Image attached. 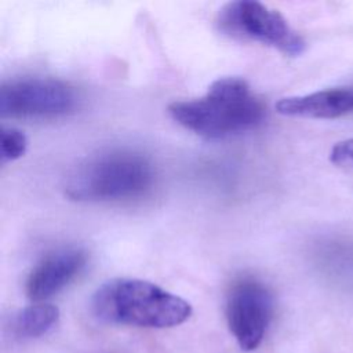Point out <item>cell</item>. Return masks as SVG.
<instances>
[{"instance_id":"cell-1","label":"cell","mask_w":353,"mask_h":353,"mask_svg":"<svg viewBox=\"0 0 353 353\" xmlns=\"http://www.w3.org/2000/svg\"><path fill=\"white\" fill-rule=\"evenodd\" d=\"M168 110L182 127L207 139H223L252 130L265 116L263 103L240 77L218 79L204 97L174 102Z\"/></svg>"},{"instance_id":"cell-2","label":"cell","mask_w":353,"mask_h":353,"mask_svg":"<svg viewBox=\"0 0 353 353\" xmlns=\"http://www.w3.org/2000/svg\"><path fill=\"white\" fill-rule=\"evenodd\" d=\"M102 321L148 328H168L186 321L192 306L181 296L138 279H116L101 285L91 301Z\"/></svg>"},{"instance_id":"cell-3","label":"cell","mask_w":353,"mask_h":353,"mask_svg":"<svg viewBox=\"0 0 353 353\" xmlns=\"http://www.w3.org/2000/svg\"><path fill=\"white\" fill-rule=\"evenodd\" d=\"M153 182L146 157L130 150L101 153L81 164L66 182V194L77 201H112L141 196Z\"/></svg>"},{"instance_id":"cell-4","label":"cell","mask_w":353,"mask_h":353,"mask_svg":"<svg viewBox=\"0 0 353 353\" xmlns=\"http://www.w3.org/2000/svg\"><path fill=\"white\" fill-rule=\"evenodd\" d=\"M216 25L230 39L266 44L288 57L301 55L306 47L303 37L279 11L254 0L228 3L219 10Z\"/></svg>"},{"instance_id":"cell-5","label":"cell","mask_w":353,"mask_h":353,"mask_svg":"<svg viewBox=\"0 0 353 353\" xmlns=\"http://www.w3.org/2000/svg\"><path fill=\"white\" fill-rule=\"evenodd\" d=\"M77 95L68 83L51 77H22L0 88V113L11 119H50L76 108Z\"/></svg>"},{"instance_id":"cell-6","label":"cell","mask_w":353,"mask_h":353,"mask_svg":"<svg viewBox=\"0 0 353 353\" xmlns=\"http://www.w3.org/2000/svg\"><path fill=\"white\" fill-rule=\"evenodd\" d=\"M273 316V296L255 279L236 281L226 299L228 325L243 350H255L268 331Z\"/></svg>"},{"instance_id":"cell-7","label":"cell","mask_w":353,"mask_h":353,"mask_svg":"<svg viewBox=\"0 0 353 353\" xmlns=\"http://www.w3.org/2000/svg\"><path fill=\"white\" fill-rule=\"evenodd\" d=\"M87 252L81 248H63L44 256L29 273L26 295L41 302L68 285L85 266Z\"/></svg>"},{"instance_id":"cell-8","label":"cell","mask_w":353,"mask_h":353,"mask_svg":"<svg viewBox=\"0 0 353 353\" xmlns=\"http://www.w3.org/2000/svg\"><path fill=\"white\" fill-rule=\"evenodd\" d=\"M276 110L284 116L332 120L353 113V87H336L281 98Z\"/></svg>"},{"instance_id":"cell-9","label":"cell","mask_w":353,"mask_h":353,"mask_svg":"<svg viewBox=\"0 0 353 353\" xmlns=\"http://www.w3.org/2000/svg\"><path fill=\"white\" fill-rule=\"evenodd\" d=\"M58 319L59 310L57 306L36 302L15 316L14 330L21 338H37L47 334L57 324Z\"/></svg>"},{"instance_id":"cell-10","label":"cell","mask_w":353,"mask_h":353,"mask_svg":"<svg viewBox=\"0 0 353 353\" xmlns=\"http://www.w3.org/2000/svg\"><path fill=\"white\" fill-rule=\"evenodd\" d=\"M28 148L25 134L17 128H3L0 137V156L1 161H12L22 157Z\"/></svg>"},{"instance_id":"cell-11","label":"cell","mask_w":353,"mask_h":353,"mask_svg":"<svg viewBox=\"0 0 353 353\" xmlns=\"http://www.w3.org/2000/svg\"><path fill=\"white\" fill-rule=\"evenodd\" d=\"M330 160L335 165L353 168V138L336 142L331 149Z\"/></svg>"}]
</instances>
